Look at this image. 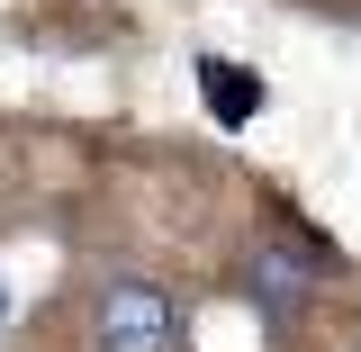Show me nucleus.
I'll list each match as a JSON object with an SVG mask.
<instances>
[{
    "mask_svg": "<svg viewBox=\"0 0 361 352\" xmlns=\"http://www.w3.org/2000/svg\"><path fill=\"white\" fill-rule=\"evenodd\" d=\"M244 298L262 325H298V316L325 298V262H316L298 235H262L253 253H244Z\"/></svg>",
    "mask_w": 361,
    "mask_h": 352,
    "instance_id": "obj_1",
    "label": "nucleus"
},
{
    "mask_svg": "<svg viewBox=\"0 0 361 352\" xmlns=\"http://www.w3.org/2000/svg\"><path fill=\"white\" fill-rule=\"evenodd\" d=\"M90 344L99 352H172L180 344L172 289H154V280H109V289L90 298Z\"/></svg>",
    "mask_w": 361,
    "mask_h": 352,
    "instance_id": "obj_2",
    "label": "nucleus"
},
{
    "mask_svg": "<svg viewBox=\"0 0 361 352\" xmlns=\"http://www.w3.org/2000/svg\"><path fill=\"white\" fill-rule=\"evenodd\" d=\"M199 82H208V109H217L226 127H244V118L262 109V82H253L244 63H199Z\"/></svg>",
    "mask_w": 361,
    "mask_h": 352,
    "instance_id": "obj_3",
    "label": "nucleus"
}]
</instances>
